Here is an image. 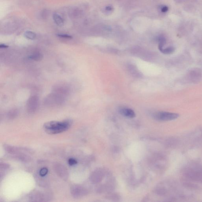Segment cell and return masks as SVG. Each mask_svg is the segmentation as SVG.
Returning <instances> with one entry per match:
<instances>
[{
  "mask_svg": "<svg viewBox=\"0 0 202 202\" xmlns=\"http://www.w3.org/2000/svg\"><path fill=\"white\" fill-rule=\"evenodd\" d=\"M182 174L185 179L191 182H202V165L197 163L187 164L182 170Z\"/></svg>",
  "mask_w": 202,
  "mask_h": 202,
  "instance_id": "1",
  "label": "cell"
},
{
  "mask_svg": "<svg viewBox=\"0 0 202 202\" xmlns=\"http://www.w3.org/2000/svg\"><path fill=\"white\" fill-rule=\"evenodd\" d=\"M72 122L67 119L62 122L52 121L45 123L43 127L45 132L49 134H56L66 131L72 125Z\"/></svg>",
  "mask_w": 202,
  "mask_h": 202,
  "instance_id": "2",
  "label": "cell"
},
{
  "mask_svg": "<svg viewBox=\"0 0 202 202\" xmlns=\"http://www.w3.org/2000/svg\"><path fill=\"white\" fill-rule=\"evenodd\" d=\"M30 201L33 202L48 201L52 198L50 194L47 192H43L38 191H34L29 195Z\"/></svg>",
  "mask_w": 202,
  "mask_h": 202,
  "instance_id": "3",
  "label": "cell"
},
{
  "mask_svg": "<svg viewBox=\"0 0 202 202\" xmlns=\"http://www.w3.org/2000/svg\"><path fill=\"white\" fill-rule=\"evenodd\" d=\"M179 117L177 113L168 112H159L155 113V118L156 120L162 121H171L175 120Z\"/></svg>",
  "mask_w": 202,
  "mask_h": 202,
  "instance_id": "4",
  "label": "cell"
},
{
  "mask_svg": "<svg viewBox=\"0 0 202 202\" xmlns=\"http://www.w3.org/2000/svg\"><path fill=\"white\" fill-rule=\"evenodd\" d=\"M54 170L58 176L64 180H67L69 177L68 169L62 164L56 163L53 165Z\"/></svg>",
  "mask_w": 202,
  "mask_h": 202,
  "instance_id": "5",
  "label": "cell"
},
{
  "mask_svg": "<svg viewBox=\"0 0 202 202\" xmlns=\"http://www.w3.org/2000/svg\"><path fill=\"white\" fill-rule=\"evenodd\" d=\"M70 192L73 197L75 198H79L87 195L88 191L84 187L75 185L71 187Z\"/></svg>",
  "mask_w": 202,
  "mask_h": 202,
  "instance_id": "6",
  "label": "cell"
},
{
  "mask_svg": "<svg viewBox=\"0 0 202 202\" xmlns=\"http://www.w3.org/2000/svg\"><path fill=\"white\" fill-rule=\"evenodd\" d=\"M38 104V99L36 96H33L29 99L27 103V109L29 113H33L37 110Z\"/></svg>",
  "mask_w": 202,
  "mask_h": 202,
  "instance_id": "7",
  "label": "cell"
},
{
  "mask_svg": "<svg viewBox=\"0 0 202 202\" xmlns=\"http://www.w3.org/2000/svg\"><path fill=\"white\" fill-rule=\"evenodd\" d=\"M201 77V73L198 69L193 70L189 74L188 78L190 80L196 81L200 80Z\"/></svg>",
  "mask_w": 202,
  "mask_h": 202,
  "instance_id": "8",
  "label": "cell"
},
{
  "mask_svg": "<svg viewBox=\"0 0 202 202\" xmlns=\"http://www.w3.org/2000/svg\"><path fill=\"white\" fill-rule=\"evenodd\" d=\"M119 112L122 115L130 118H133L136 117V114L134 111L131 109L123 107L120 109Z\"/></svg>",
  "mask_w": 202,
  "mask_h": 202,
  "instance_id": "9",
  "label": "cell"
},
{
  "mask_svg": "<svg viewBox=\"0 0 202 202\" xmlns=\"http://www.w3.org/2000/svg\"><path fill=\"white\" fill-rule=\"evenodd\" d=\"M3 147L4 149L7 152L12 155L20 153V150H21L19 148L7 144L4 145Z\"/></svg>",
  "mask_w": 202,
  "mask_h": 202,
  "instance_id": "10",
  "label": "cell"
},
{
  "mask_svg": "<svg viewBox=\"0 0 202 202\" xmlns=\"http://www.w3.org/2000/svg\"><path fill=\"white\" fill-rule=\"evenodd\" d=\"M14 157L17 160L21 161L22 162H28L31 160V158L29 156L24 153H20L14 155Z\"/></svg>",
  "mask_w": 202,
  "mask_h": 202,
  "instance_id": "11",
  "label": "cell"
},
{
  "mask_svg": "<svg viewBox=\"0 0 202 202\" xmlns=\"http://www.w3.org/2000/svg\"><path fill=\"white\" fill-rule=\"evenodd\" d=\"M102 173L100 171H94L90 177L91 181L94 183H97L102 179Z\"/></svg>",
  "mask_w": 202,
  "mask_h": 202,
  "instance_id": "12",
  "label": "cell"
},
{
  "mask_svg": "<svg viewBox=\"0 0 202 202\" xmlns=\"http://www.w3.org/2000/svg\"><path fill=\"white\" fill-rule=\"evenodd\" d=\"M53 18L55 23L59 26H62L64 25V20L62 17L58 13H53Z\"/></svg>",
  "mask_w": 202,
  "mask_h": 202,
  "instance_id": "13",
  "label": "cell"
},
{
  "mask_svg": "<svg viewBox=\"0 0 202 202\" xmlns=\"http://www.w3.org/2000/svg\"><path fill=\"white\" fill-rule=\"evenodd\" d=\"M69 14V16L72 18H77L81 15V10L78 8H74L70 11Z\"/></svg>",
  "mask_w": 202,
  "mask_h": 202,
  "instance_id": "14",
  "label": "cell"
},
{
  "mask_svg": "<svg viewBox=\"0 0 202 202\" xmlns=\"http://www.w3.org/2000/svg\"><path fill=\"white\" fill-rule=\"evenodd\" d=\"M43 58V55L39 53H35L29 56V58L30 59L36 61H38L41 60Z\"/></svg>",
  "mask_w": 202,
  "mask_h": 202,
  "instance_id": "15",
  "label": "cell"
},
{
  "mask_svg": "<svg viewBox=\"0 0 202 202\" xmlns=\"http://www.w3.org/2000/svg\"><path fill=\"white\" fill-rule=\"evenodd\" d=\"M158 41H159V47L160 51H161L162 49H164V46L166 44V39L164 36H160L158 39Z\"/></svg>",
  "mask_w": 202,
  "mask_h": 202,
  "instance_id": "16",
  "label": "cell"
},
{
  "mask_svg": "<svg viewBox=\"0 0 202 202\" xmlns=\"http://www.w3.org/2000/svg\"><path fill=\"white\" fill-rule=\"evenodd\" d=\"M24 36L26 38L29 40H33L36 38V34L34 32L30 31H27L25 32Z\"/></svg>",
  "mask_w": 202,
  "mask_h": 202,
  "instance_id": "17",
  "label": "cell"
},
{
  "mask_svg": "<svg viewBox=\"0 0 202 202\" xmlns=\"http://www.w3.org/2000/svg\"><path fill=\"white\" fill-rule=\"evenodd\" d=\"M174 50H175V49L174 47H169L162 49L160 52L165 54H170L173 53Z\"/></svg>",
  "mask_w": 202,
  "mask_h": 202,
  "instance_id": "18",
  "label": "cell"
},
{
  "mask_svg": "<svg viewBox=\"0 0 202 202\" xmlns=\"http://www.w3.org/2000/svg\"><path fill=\"white\" fill-rule=\"evenodd\" d=\"M17 114H18V112L17 110H13L8 113V116L9 119H12L16 117Z\"/></svg>",
  "mask_w": 202,
  "mask_h": 202,
  "instance_id": "19",
  "label": "cell"
},
{
  "mask_svg": "<svg viewBox=\"0 0 202 202\" xmlns=\"http://www.w3.org/2000/svg\"><path fill=\"white\" fill-rule=\"evenodd\" d=\"M48 172V169L46 168H43L40 169V172H39V174L42 177H45V176L47 175Z\"/></svg>",
  "mask_w": 202,
  "mask_h": 202,
  "instance_id": "20",
  "label": "cell"
},
{
  "mask_svg": "<svg viewBox=\"0 0 202 202\" xmlns=\"http://www.w3.org/2000/svg\"><path fill=\"white\" fill-rule=\"evenodd\" d=\"M10 166L9 164L4 163H1L0 165V168L1 170H7L10 168Z\"/></svg>",
  "mask_w": 202,
  "mask_h": 202,
  "instance_id": "21",
  "label": "cell"
},
{
  "mask_svg": "<svg viewBox=\"0 0 202 202\" xmlns=\"http://www.w3.org/2000/svg\"><path fill=\"white\" fill-rule=\"evenodd\" d=\"M49 12L47 10H45L42 11L41 14V16L43 19L47 18L48 16H49Z\"/></svg>",
  "mask_w": 202,
  "mask_h": 202,
  "instance_id": "22",
  "label": "cell"
},
{
  "mask_svg": "<svg viewBox=\"0 0 202 202\" xmlns=\"http://www.w3.org/2000/svg\"><path fill=\"white\" fill-rule=\"evenodd\" d=\"M57 35L59 37L66 39H72V37L69 34H58Z\"/></svg>",
  "mask_w": 202,
  "mask_h": 202,
  "instance_id": "23",
  "label": "cell"
},
{
  "mask_svg": "<svg viewBox=\"0 0 202 202\" xmlns=\"http://www.w3.org/2000/svg\"><path fill=\"white\" fill-rule=\"evenodd\" d=\"M68 163L71 166L76 165L77 164V161L74 158H70L68 160Z\"/></svg>",
  "mask_w": 202,
  "mask_h": 202,
  "instance_id": "24",
  "label": "cell"
},
{
  "mask_svg": "<svg viewBox=\"0 0 202 202\" xmlns=\"http://www.w3.org/2000/svg\"><path fill=\"white\" fill-rule=\"evenodd\" d=\"M161 10L162 12L165 13L168 11V7L166 6H163L162 7V8H161Z\"/></svg>",
  "mask_w": 202,
  "mask_h": 202,
  "instance_id": "25",
  "label": "cell"
},
{
  "mask_svg": "<svg viewBox=\"0 0 202 202\" xmlns=\"http://www.w3.org/2000/svg\"><path fill=\"white\" fill-rule=\"evenodd\" d=\"M8 46L4 44H1L0 45V47L1 48H7L8 47Z\"/></svg>",
  "mask_w": 202,
  "mask_h": 202,
  "instance_id": "26",
  "label": "cell"
},
{
  "mask_svg": "<svg viewBox=\"0 0 202 202\" xmlns=\"http://www.w3.org/2000/svg\"><path fill=\"white\" fill-rule=\"evenodd\" d=\"M107 10H108V11H111L112 10V8L111 7H107Z\"/></svg>",
  "mask_w": 202,
  "mask_h": 202,
  "instance_id": "27",
  "label": "cell"
}]
</instances>
